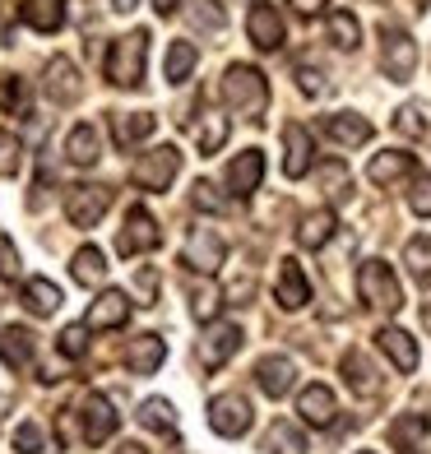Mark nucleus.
<instances>
[{
	"label": "nucleus",
	"mask_w": 431,
	"mask_h": 454,
	"mask_svg": "<svg viewBox=\"0 0 431 454\" xmlns=\"http://www.w3.org/2000/svg\"><path fill=\"white\" fill-rule=\"evenodd\" d=\"M56 348L79 362V357L89 353V325H66V329H60V339H56Z\"/></svg>",
	"instance_id": "nucleus-41"
},
{
	"label": "nucleus",
	"mask_w": 431,
	"mask_h": 454,
	"mask_svg": "<svg viewBox=\"0 0 431 454\" xmlns=\"http://www.w3.org/2000/svg\"><path fill=\"white\" fill-rule=\"evenodd\" d=\"M274 297H278L283 311H302V306L311 301V283H306V274H302V264H297V260H283V264H278Z\"/></svg>",
	"instance_id": "nucleus-19"
},
{
	"label": "nucleus",
	"mask_w": 431,
	"mask_h": 454,
	"mask_svg": "<svg viewBox=\"0 0 431 454\" xmlns=\"http://www.w3.org/2000/svg\"><path fill=\"white\" fill-rule=\"evenodd\" d=\"M176 5H181V0H153V10H158V14H172Z\"/></svg>",
	"instance_id": "nucleus-55"
},
{
	"label": "nucleus",
	"mask_w": 431,
	"mask_h": 454,
	"mask_svg": "<svg viewBox=\"0 0 431 454\" xmlns=\"http://www.w3.org/2000/svg\"><path fill=\"white\" fill-rule=\"evenodd\" d=\"M380 70H385V79H395V84H408L418 70V43L395 24L380 28Z\"/></svg>",
	"instance_id": "nucleus-5"
},
{
	"label": "nucleus",
	"mask_w": 431,
	"mask_h": 454,
	"mask_svg": "<svg viewBox=\"0 0 431 454\" xmlns=\"http://www.w3.org/2000/svg\"><path fill=\"white\" fill-rule=\"evenodd\" d=\"M139 422L149 427V431L172 436V431H176V408H172L168 399H144V403H139Z\"/></svg>",
	"instance_id": "nucleus-35"
},
{
	"label": "nucleus",
	"mask_w": 431,
	"mask_h": 454,
	"mask_svg": "<svg viewBox=\"0 0 431 454\" xmlns=\"http://www.w3.org/2000/svg\"><path fill=\"white\" fill-rule=\"evenodd\" d=\"M144 60H149V33L135 28L126 37H116V43L107 47V79L116 89H139L144 84Z\"/></svg>",
	"instance_id": "nucleus-1"
},
{
	"label": "nucleus",
	"mask_w": 431,
	"mask_h": 454,
	"mask_svg": "<svg viewBox=\"0 0 431 454\" xmlns=\"http://www.w3.org/2000/svg\"><path fill=\"white\" fill-rule=\"evenodd\" d=\"M297 412H302V422H311V427H334L339 418V403H334V389L330 385H306L302 395H297Z\"/></svg>",
	"instance_id": "nucleus-18"
},
{
	"label": "nucleus",
	"mask_w": 431,
	"mask_h": 454,
	"mask_svg": "<svg viewBox=\"0 0 431 454\" xmlns=\"http://www.w3.org/2000/svg\"><path fill=\"white\" fill-rule=\"evenodd\" d=\"M330 43H334L339 51H353V47L362 43V24H357L353 10H334V14H330Z\"/></svg>",
	"instance_id": "nucleus-34"
},
{
	"label": "nucleus",
	"mask_w": 431,
	"mask_h": 454,
	"mask_svg": "<svg viewBox=\"0 0 431 454\" xmlns=\"http://www.w3.org/2000/svg\"><path fill=\"white\" fill-rule=\"evenodd\" d=\"M408 204H413L418 218H431V176H418L413 195H408Z\"/></svg>",
	"instance_id": "nucleus-47"
},
{
	"label": "nucleus",
	"mask_w": 431,
	"mask_h": 454,
	"mask_svg": "<svg viewBox=\"0 0 431 454\" xmlns=\"http://www.w3.org/2000/svg\"><path fill=\"white\" fill-rule=\"evenodd\" d=\"M43 93L56 102V107H70V102L84 98V79H79L74 60L70 56H51L47 70H43Z\"/></svg>",
	"instance_id": "nucleus-9"
},
{
	"label": "nucleus",
	"mask_w": 431,
	"mask_h": 454,
	"mask_svg": "<svg viewBox=\"0 0 431 454\" xmlns=\"http://www.w3.org/2000/svg\"><path fill=\"white\" fill-rule=\"evenodd\" d=\"M287 5H297L302 14H316L320 5H330V0H287Z\"/></svg>",
	"instance_id": "nucleus-53"
},
{
	"label": "nucleus",
	"mask_w": 431,
	"mask_h": 454,
	"mask_svg": "<svg viewBox=\"0 0 431 454\" xmlns=\"http://www.w3.org/2000/svg\"><path fill=\"white\" fill-rule=\"evenodd\" d=\"M116 454H149V450H144V445H135V441H126V445H121Z\"/></svg>",
	"instance_id": "nucleus-56"
},
{
	"label": "nucleus",
	"mask_w": 431,
	"mask_h": 454,
	"mask_svg": "<svg viewBox=\"0 0 431 454\" xmlns=\"http://www.w3.org/2000/svg\"><path fill=\"white\" fill-rule=\"evenodd\" d=\"M325 135L339 139V144H348V149H357V144L372 139V121H362V116H353V112H334L330 121H325Z\"/></svg>",
	"instance_id": "nucleus-28"
},
{
	"label": "nucleus",
	"mask_w": 431,
	"mask_h": 454,
	"mask_svg": "<svg viewBox=\"0 0 431 454\" xmlns=\"http://www.w3.org/2000/svg\"><path fill=\"white\" fill-rule=\"evenodd\" d=\"M176 172H181V149L176 144H158V149L135 158L130 181L139 185V191H168V185L176 181Z\"/></svg>",
	"instance_id": "nucleus-4"
},
{
	"label": "nucleus",
	"mask_w": 431,
	"mask_h": 454,
	"mask_svg": "<svg viewBox=\"0 0 431 454\" xmlns=\"http://www.w3.org/2000/svg\"><path fill=\"white\" fill-rule=\"evenodd\" d=\"M404 260H408V270H413L422 283L431 278V237H413L404 246Z\"/></svg>",
	"instance_id": "nucleus-40"
},
{
	"label": "nucleus",
	"mask_w": 431,
	"mask_h": 454,
	"mask_svg": "<svg viewBox=\"0 0 431 454\" xmlns=\"http://www.w3.org/2000/svg\"><path fill=\"white\" fill-rule=\"evenodd\" d=\"M297 89H302L306 98L325 93V74H320V70H311V66H297Z\"/></svg>",
	"instance_id": "nucleus-48"
},
{
	"label": "nucleus",
	"mask_w": 431,
	"mask_h": 454,
	"mask_svg": "<svg viewBox=\"0 0 431 454\" xmlns=\"http://www.w3.org/2000/svg\"><path fill=\"white\" fill-rule=\"evenodd\" d=\"M60 301H66V297H60V287H56L51 278H28V283H24V306H28L33 316L60 311Z\"/></svg>",
	"instance_id": "nucleus-32"
},
{
	"label": "nucleus",
	"mask_w": 431,
	"mask_h": 454,
	"mask_svg": "<svg viewBox=\"0 0 431 454\" xmlns=\"http://www.w3.org/2000/svg\"><path fill=\"white\" fill-rule=\"evenodd\" d=\"M153 126H158V121L149 112H116L112 116V139L121 144V149H135L139 139L153 135Z\"/></svg>",
	"instance_id": "nucleus-27"
},
{
	"label": "nucleus",
	"mask_w": 431,
	"mask_h": 454,
	"mask_svg": "<svg viewBox=\"0 0 431 454\" xmlns=\"http://www.w3.org/2000/svg\"><path fill=\"white\" fill-rule=\"evenodd\" d=\"M0 107H5L10 116H28V84L19 74L0 79Z\"/></svg>",
	"instance_id": "nucleus-38"
},
{
	"label": "nucleus",
	"mask_w": 431,
	"mask_h": 454,
	"mask_svg": "<svg viewBox=\"0 0 431 454\" xmlns=\"http://www.w3.org/2000/svg\"><path fill=\"white\" fill-rule=\"evenodd\" d=\"M19 274V251L10 237H0V278H14Z\"/></svg>",
	"instance_id": "nucleus-49"
},
{
	"label": "nucleus",
	"mask_w": 431,
	"mask_h": 454,
	"mask_svg": "<svg viewBox=\"0 0 431 454\" xmlns=\"http://www.w3.org/2000/svg\"><path fill=\"white\" fill-rule=\"evenodd\" d=\"M195 139H200V153H218L223 144H228V116L209 112V116L195 126Z\"/></svg>",
	"instance_id": "nucleus-37"
},
{
	"label": "nucleus",
	"mask_w": 431,
	"mask_h": 454,
	"mask_svg": "<svg viewBox=\"0 0 431 454\" xmlns=\"http://www.w3.org/2000/svg\"><path fill=\"white\" fill-rule=\"evenodd\" d=\"M339 371H343V380H348V389H353V395H362V399H376V395H380L376 366L366 362V353H357V348H348V353H343Z\"/></svg>",
	"instance_id": "nucleus-20"
},
{
	"label": "nucleus",
	"mask_w": 431,
	"mask_h": 454,
	"mask_svg": "<svg viewBox=\"0 0 431 454\" xmlns=\"http://www.w3.org/2000/svg\"><path fill=\"white\" fill-rule=\"evenodd\" d=\"M223 98H228V107L260 121V112L270 107V84H264V74L255 66H228L223 74Z\"/></svg>",
	"instance_id": "nucleus-2"
},
{
	"label": "nucleus",
	"mask_w": 431,
	"mask_h": 454,
	"mask_svg": "<svg viewBox=\"0 0 431 454\" xmlns=\"http://www.w3.org/2000/svg\"><path fill=\"white\" fill-rule=\"evenodd\" d=\"M218 306H223V293H214V287H200L195 301H191V311H195V320H214Z\"/></svg>",
	"instance_id": "nucleus-46"
},
{
	"label": "nucleus",
	"mask_w": 431,
	"mask_h": 454,
	"mask_svg": "<svg viewBox=\"0 0 431 454\" xmlns=\"http://www.w3.org/2000/svg\"><path fill=\"white\" fill-rule=\"evenodd\" d=\"M260 176H264V153L260 149H246L228 162V191L237 200H251L260 191Z\"/></svg>",
	"instance_id": "nucleus-17"
},
{
	"label": "nucleus",
	"mask_w": 431,
	"mask_h": 454,
	"mask_svg": "<svg viewBox=\"0 0 431 454\" xmlns=\"http://www.w3.org/2000/svg\"><path fill=\"white\" fill-rule=\"evenodd\" d=\"M246 33H251V43L260 51H274V47H283V14L270 0H251V10H246Z\"/></svg>",
	"instance_id": "nucleus-12"
},
{
	"label": "nucleus",
	"mask_w": 431,
	"mask_h": 454,
	"mask_svg": "<svg viewBox=\"0 0 431 454\" xmlns=\"http://www.w3.org/2000/svg\"><path fill=\"white\" fill-rule=\"evenodd\" d=\"M191 200H195V209L223 214V195H218V185H214V181H195V185H191Z\"/></svg>",
	"instance_id": "nucleus-45"
},
{
	"label": "nucleus",
	"mask_w": 431,
	"mask_h": 454,
	"mask_svg": "<svg viewBox=\"0 0 431 454\" xmlns=\"http://www.w3.org/2000/svg\"><path fill=\"white\" fill-rule=\"evenodd\" d=\"M223 255H228V246H223V237L214 232V227H191L186 237V251H181V264L195 274H218Z\"/></svg>",
	"instance_id": "nucleus-8"
},
{
	"label": "nucleus",
	"mask_w": 431,
	"mask_h": 454,
	"mask_svg": "<svg viewBox=\"0 0 431 454\" xmlns=\"http://www.w3.org/2000/svg\"><path fill=\"white\" fill-rule=\"evenodd\" d=\"M24 24L37 33H60V24H66V0H24Z\"/></svg>",
	"instance_id": "nucleus-29"
},
{
	"label": "nucleus",
	"mask_w": 431,
	"mask_h": 454,
	"mask_svg": "<svg viewBox=\"0 0 431 454\" xmlns=\"http://www.w3.org/2000/svg\"><path fill=\"white\" fill-rule=\"evenodd\" d=\"M79 422H84V441L89 445H102L116 436V408L107 395H84V403H79Z\"/></svg>",
	"instance_id": "nucleus-11"
},
{
	"label": "nucleus",
	"mask_w": 431,
	"mask_h": 454,
	"mask_svg": "<svg viewBox=\"0 0 431 454\" xmlns=\"http://www.w3.org/2000/svg\"><path fill=\"white\" fill-rule=\"evenodd\" d=\"M395 130L408 135V139H422V135H427V121H422V107H418V102H408V107L395 112Z\"/></svg>",
	"instance_id": "nucleus-42"
},
{
	"label": "nucleus",
	"mask_w": 431,
	"mask_h": 454,
	"mask_svg": "<svg viewBox=\"0 0 431 454\" xmlns=\"http://www.w3.org/2000/svg\"><path fill=\"white\" fill-rule=\"evenodd\" d=\"M126 320H130V297L121 293V287H102L98 301L89 306V316H84L89 329H121Z\"/></svg>",
	"instance_id": "nucleus-15"
},
{
	"label": "nucleus",
	"mask_w": 431,
	"mask_h": 454,
	"mask_svg": "<svg viewBox=\"0 0 431 454\" xmlns=\"http://www.w3.org/2000/svg\"><path fill=\"white\" fill-rule=\"evenodd\" d=\"M135 5H139V0H112V10H116V14H130Z\"/></svg>",
	"instance_id": "nucleus-54"
},
{
	"label": "nucleus",
	"mask_w": 431,
	"mask_h": 454,
	"mask_svg": "<svg viewBox=\"0 0 431 454\" xmlns=\"http://www.w3.org/2000/svg\"><path fill=\"white\" fill-rule=\"evenodd\" d=\"M408 172H413V153H404V149H385V153L372 158V168H366L372 185H395V181H404Z\"/></svg>",
	"instance_id": "nucleus-26"
},
{
	"label": "nucleus",
	"mask_w": 431,
	"mask_h": 454,
	"mask_svg": "<svg viewBox=\"0 0 431 454\" xmlns=\"http://www.w3.org/2000/svg\"><path fill=\"white\" fill-rule=\"evenodd\" d=\"M283 176L287 181H302L306 172H311V130H306V126H297V121H287V126H283Z\"/></svg>",
	"instance_id": "nucleus-14"
},
{
	"label": "nucleus",
	"mask_w": 431,
	"mask_h": 454,
	"mask_svg": "<svg viewBox=\"0 0 431 454\" xmlns=\"http://www.w3.org/2000/svg\"><path fill=\"white\" fill-rule=\"evenodd\" d=\"M376 343H380V353L404 371V376H408V371H418V343H413V334H408V329L385 325L380 334H376Z\"/></svg>",
	"instance_id": "nucleus-22"
},
{
	"label": "nucleus",
	"mask_w": 431,
	"mask_h": 454,
	"mask_svg": "<svg viewBox=\"0 0 431 454\" xmlns=\"http://www.w3.org/2000/svg\"><path fill=\"white\" fill-rule=\"evenodd\" d=\"M251 293H255V278L246 274V278H237V283L228 287V301H232V306H246V297H251Z\"/></svg>",
	"instance_id": "nucleus-51"
},
{
	"label": "nucleus",
	"mask_w": 431,
	"mask_h": 454,
	"mask_svg": "<svg viewBox=\"0 0 431 454\" xmlns=\"http://www.w3.org/2000/svg\"><path fill=\"white\" fill-rule=\"evenodd\" d=\"M24 168V149H19V139L0 130V176H14Z\"/></svg>",
	"instance_id": "nucleus-43"
},
{
	"label": "nucleus",
	"mask_w": 431,
	"mask_h": 454,
	"mask_svg": "<svg viewBox=\"0 0 431 454\" xmlns=\"http://www.w3.org/2000/svg\"><path fill=\"white\" fill-rule=\"evenodd\" d=\"M43 427H37V422H24V427H14V450L19 454H43Z\"/></svg>",
	"instance_id": "nucleus-44"
},
{
	"label": "nucleus",
	"mask_w": 431,
	"mask_h": 454,
	"mask_svg": "<svg viewBox=\"0 0 431 454\" xmlns=\"http://www.w3.org/2000/svg\"><path fill=\"white\" fill-rule=\"evenodd\" d=\"M320 176L330 181V195H343V181H348V168H343V162H325Z\"/></svg>",
	"instance_id": "nucleus-50"
},
{
	"label": "nucleus",
	"mask_w": 431,
	"mask_h": 454,
	"mask_svg": "<svg viewBox=\"0 0 431 454\" xmlns=\"http://www.w3.org/2000/svg\"><path fill=\"white\" fill-rule=\"evenodd\" d=\"M191 24L200 33H223V24H228V10L218 5V0H195L191 5Z\"/></svg>",
	"instance_id": "nucleus-39"
},
{
	"label": "nucleus",
	"mask_w": 431,
	"mask_h": 454,
	"mask_svg": "<svg viewBox=\"0 0 431 454\" xmlns=\"http://www.w3.org/2000/svg\"><path fill=\"white\" fill-rule=\"evenodd\" d=\"M357 293L366 306H376V311H399L404 306V287L395 278V270H389L385 260H366L357 270Z\"/></svg>",
	"instance_id": "nucleus-3"
},
{
	"label": "nucleus",
	"mask_w": 431,
	"mask_h": 454,
	"mask_svg": "<svg viewBox=\"0 0 431 454\" xmlns=\"http://www.w3.org/2000/svg\"><path fill=\"white\" fill-rule=\"evenodd\" d=\"M0 362H5L10 371H24L33 362V334L24 325H5V329H0Z\"/></svg>",
	"instance_id": "nucleus-25"
},
{
	"label": "nucleus",
	"mask_w": 431,
	"mask_h": 454,
	"mask_svg": "<svg viewBox=\"0 0 431 454\" xmlns=\"http://www.w3.org/2000/svg\"><path fill=\"white\" fill-rule=\"evenodd\" d=\"M70 274H74V283L98 287L102 278H107V255H102L98 246H79L74 260H70Z\"/></svg>",
	"instance_id": "nucleus-30"
},
{
	"label": "nucleus",
	"mask_w": 431,
	"mask_h": 454,
	"mask_svg": "<svg viewBox=\"0 0 431 454\" xmlns=\"http://www.w3.org/2000/svg\"><path fill=\"white\" fill-rule=\"evenodd\" d=\"M195 60H200L195 43H172V47H168V60H162V74H168V84H186L191 70H195Z\"/></svg>",
	"instance_id": "nucleus-33"
},
{
	"label": "nucleus",
	"mask_w": 431,
	"mask_h": 454,
	"mask_svg": "<svg viewBox=\"0 0 431 454\" xmlns=\"http://www.w3.org/2000/svg\"><path fill=\"white\" fill-rule=\"evenodd\" d=\"M237 348H241V325L218 320V325L204 329V339H200V362L209 366V371H218L223 362H228V357L237 353Z\"/></svg>",
	"instance_id": "nucleus-13"
},
{
	"label": "nucleus",
	"mask_w": 431,
	"mask_h": 454,
	"mask_svg": "<svg viewBox=\"0 0 431 454\" xmlns=\"http://www.w3.org/2000/svg\"><path fill=\"white\" fill-rule=\"evenodd\" d=\"M107 209H112V191H107V185H70V191H66V218L74 227H98Z\"/></svg>",
	"instance_id": "nucleus-6"
},
{
	"label": "nucleus",
	"mask_w": 431,
	"mask_h": 454,
	"mask_svg": "<svg viewBox=\"0 0 431 454\" xmlns=\"http://www.w3.org/2000/svg\"><path fill=\"white\" fill-rule=\"evenodd\" d=\"M330 237H334V214L330 209H311L297 227V246H306V251H320Z\"/></svg>",
	"instance_id": "nucleus-31"
},
{
	"label": "nucleus",
	"mask_w": 431,
	"mask_h": 454,
	"mask_svg": "<svg viewBox=\"0 0 431 454\" xmlns=\"http://www.w3.org/2000/svg\"><path fill=\"white\" fill-rule=\"evenodd\" d=\"M162 362H168V343H162L158 334H135V339H130V348H126L130 376H153Z\"/></svg>",
	"instance_id": "nucleus-21"
},
{
	"label": "nucleus",
	"mask_w": 431,
	"mask_h": 454,
	"mask_svg": "<svg viewBox=\"0 0 431 454\" xmlns=\"http://www.w3.org/2000/svg\"><path fill=\"white\" fill-rule=\"evenodd\" d=\"M158 241H162L158 218H153L149 209H130V214H126V227H121V237H116V251L126 255V260H135V255H144V251H158Z\"/></svg>",
	"instance_id": "nucleus-10"
},
{
	"label": "nucleus",
	"mask_w": 431,
	"mask_h": 454,
	"mask_svg": "<svg viewBox=\"0 0 431 454\" xmlns=\"http://www.w3.org/2000/svg\"><path fill=\"white\" fill-rule=\"evenodd\" d=\"M251 422H255V408H251V399L246 395H218L214 403H209V427L218 431V436H246L251 431Z\"/></svg>",
	"instance_id": "nucleus-7"
},
{
	"label": "nucleus",
	"mask_w": 431,
	"mask_h": 454,
	"mask_svg": "<svg viewBox=\"0 0 431 454\" xmlns=\"http://www.w3.org/2000/svg\"><path fill=\"white\" fill-rule=\"evenodd\" d=\"M153 293H158V274L153 270H139V301L153 306Z\"/></svg>",
	"instance_id": "nucleus-52"
},
{
	"label": "nucleus",
	"mask_w": 431,
	"mask_h": 454,
	"mask_svg": "<svg viewBox=\"0 0 431 454\" xmlns=\"http://www.w3.org/2000/svg\"><path fill=\"white\" fill-rule=\"evenodd\" d=\"M66 158L74 162V168H93V162L102 158V139H98V126H89V121H79V126L66 135Z\"/></svg>",
	"instance_id": "nucleus-24"
},
{
	"label": "nucleus",
	"mask_w": 431,
	"mask_h": 454,
	"mask_svg": "<svg viewBox=\"0 0 431 454\" xmlns=\"http://www.w3.org/2000/svg\"><path fill=\"white\" fill-rule=\"evenodd\" d=\"M264 450L270 454H306V441H302V431L293 422H274L270 436H264Z\"/></svg>",
	"instance_id": "nucleus-36"
},
{
	"label": "nucleus",
	"mask_w": 431,
	"mask_h": 454,
	"mask_svg": "<svg viewBox=\"0 0 431 454\" xmlns=\"http://www.w3.org/2000/svg\"><path fill=\"white\" fill-rule=\"evenodd\" d=\"M255 385H260L270 399H283L287 389L297 385V366H293V357H283V353L260 357V362H255Z\"/></svg>",
	"instance_id": "nucleus-16"
},
{
	"label": "nucleus",
	"mask_w": 431,
	"mask_h": 454,
	"mask_svg": "<svg viewBox=\"0 0 431 454\" xmlns=\"http://www.w3.org/2000/svg\"><path fill=\"white\" fill-rule=\"evenodd\" d=\"M427 431H431L427 412H404V418H395V427H389V441H395L399 454H422Z\"/></svg>",
	"instance_id": "nucleus-23"
}]
</instances>
